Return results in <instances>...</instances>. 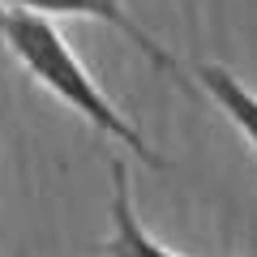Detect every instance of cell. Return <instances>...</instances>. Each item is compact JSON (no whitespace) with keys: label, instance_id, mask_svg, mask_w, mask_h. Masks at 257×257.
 Listing matches in <instances>:
<instances>
[{"label":"cell","instance_id":"277c9868","mask_svg":"<svg viewBox=\"0 0 257 257\" xmlns=\"http://www.w3.org/2000/svg\"><path fill=\"white\" fill-rule=\"evenodd\" d=\"M189 82L197 86V90L227 116V124L257 150V90L253 86H244V77H236L227 64H214V60H197L193 73H189Z\"/></svg>","mask_w":257,"mask_h":257},{"label":"cell","instance_id":"7a4b0ae2","mask_svg":"<svg viewBox=\"0 0 257 257\" xmlns=\"http://www.w3.org/2000/svg\"><path fill=\"white\" fill-rule=\"evenodd\" d=\"M0 5H9V9H26V13H39V18H90V22H103V26L120 30L128 43H133L150 64H155L159 73L176 77L184 90H193V82H189V73L180 69V60H176V56L167 52V47L159 43L146 26H138V18L128 13L124 0H0Z\"/></svg>","mask_w":257,"mask_h":257},{"label":"cell","instance_id":"6da1fadb","mask_svg":"<svg viewBox=\"0 0 257 257\" xmlns=\"http://www.w3.org/2000/svg\"><path fill=\"white\" fill-rule=\"evenodd\" d=\"M0 39H5V47L13 52V60H18L56 103H64L69 111H77L90 128H99L103 138L120 142L128 155L142 159L146 167H155V172L167 167V159L146 142V133H142V128L107 99V90L90 77V69L77 60V52L69 47V39L60 35V26H56L52 18H39V13L0 5Z\"/></svg>","mask_w":257,"mask_h":257},{"label":"cell","instance_id":"3957f363","mask_svg":"<svg viewBox=\"0 0 257 257\" xmlns=\"http://www.w3.org/2000/svg\"><path fill=\"white\" fill-rule=\"evenodd\" d=\"M111 236L99 240L90 253L99 257H184L176 248L159 244L146 227H142L138 210H133V184H128V167L124 159H111Z\"/></svg>","mask_w":257,"mask_h":257}]
</instances>
